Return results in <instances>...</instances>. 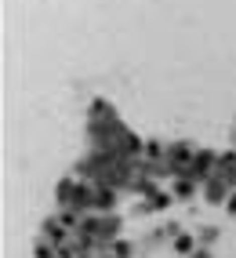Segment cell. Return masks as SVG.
I'll list each match as a JSON object with an SVG mask.
<instances>
[{
    "label": "cell",
    "instance_id": "1",
    "mask_svg": "<svg viewBox=\"0 0 236 258\" xmlns=\"http://www.w3.org/2000/svg\"><path fill=\"white\" fill-rule=\"evenodd\" d=\"M229 211H236V197H232V204H229Z\"/></svg>",
    "mask_w": 236,
    "mask_h": 258
}]
</instances>
